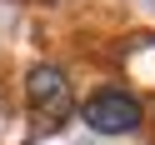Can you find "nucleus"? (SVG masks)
<instances>
[{
	"label": "nucleus",
	"instance_id": "obj_1",
	"mask_svg": "<svg viewBox=\"0 0 155 145\" xmlns=\"http://www.w3.org/2000/svg\"><path fill=\"white\" fill-rule=\"evenodd\" d=\"M140 100H135L130 90H95L90 100H85V125L100 135H130L140 130Z\"/></svg>",
	"mask_w": 155,
	"mask_h": 145
},
{
	"label": "nucleus",
	"instance_id": "obj_2",
	"mask_svg": "<svg viewBox=\"0 0 155 145\" xmlns=\"http://www.w3.org/2000/svg\"><path fill=\"white\" fill-rule=\"evenodd\" d=\"M25 95H30L35 110H70V80H65L60 65H30Z\"/></svg>",
	"mask_w": 155,
	"mask_h": 145
}]
</instances>
